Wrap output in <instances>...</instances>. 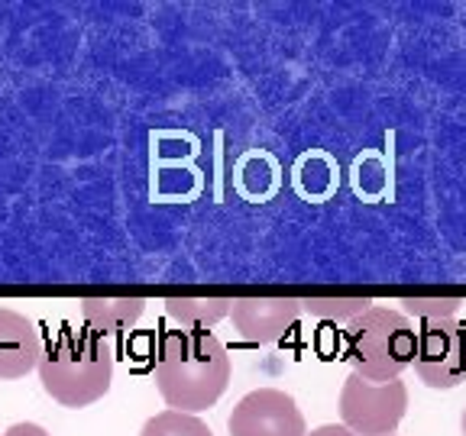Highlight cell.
I'll use <instances>...</instances> for the list:
<instances>
[{
  "label": "cell",
  "mask_w": 466,
  "mask_h": 436,
  "mask_svg": "<svg viewBox=\"0 0 466 436\" xmlns=\"http://www.w3.org/2000/svg\"><path fill=\"white\" fill-rule=\"evenodd\" d=\"M395 304L401 307L399 313H405V317H418V320H451L457 317V311L463 307V301L460 298H401L395 301Z\"/></svg>",
  "instance_id": "obj_13"
},
{
  "label": "cell",
  "mask_w": 466,
  "mask_h": 436,
  "mask_svg": "<svg viewBox=\"0 0 466 436\" xmlns=\"http://www.w3.org/2000/svg\"><path fill=\"white\" fill-rule=\"evenodd\" d=\"M301 313H305V307L295 298H237L230 307L237 333L256 346L282 340Z\"/></svg>",
  "instance_id": "obj_7"
},
{
  "label": "cell",
  "mask_w": 466,
  "mask_h": 436,
  "mask_svg": "<svg viewBox=\"0 0 466 436\" xmlns=\"http://www.w3.org/2000/svg\"><path fill=\"white\" fill-rule=\"evenodd\" d=\"M139 436H214L211 427L198 421L195 414H182V411H162V414L149 417L143 423Z\"/></svg>",
  "instance_id": "obj_11"
},
{
  "label": "cell",
  "mask_w": 466,
  "mask_h": 436,
  "mask_svg": "<svg viewBox=\"0 0 466 436\" xmlns=\"http://www.w3.org/2000/svg\"><path fill=\"white\" fill-rule=\"evenodd\" d=\"M39 382L52 401L87 407L101 401L114 382V349L95 330H62L43 342Z\"/></svg>",
  "instance_id": "obj_2"
},
{
  "label": "cell",
  "mask_w": 466,
  "mask_h": 436,
  "mask_svg": "<svg viewBox=\"0 0 466 436\" xmlns=\"http://www.w3.org/2000/svg\"><path fill=\"white\" fill-rule=\"evenodd\" d=\"M415 375L434 391H451L466 382V323L457 317L428 320L418 330Z\"/></svg>",
  "instance_id": "obj_5"
},
{
  "label": "cell",
  "mask_w": 466,
  "mask_h": 436,
  "mask_svg": "<svg viewBox=\"0 0 466 436\" xmlns=\"http://www.w3.org/2000/svg\"><path fill=\"white\" fill-rule=\"evenodd\" d=\"M43 359V336L23 313L0 307V382L29 375Z\"/></svg>",
  "instance_id": "obj_8"
},
{
  "label": "cell",
  "mask_w": 466,
  "mask_h": 436,
  "mask_svg": "<svg viewBox=\"0 0 466 436\" xmlns=\"http://www.w3.org/2000/svg\"><path fill=\"white\" fill-rule=\"evenodd\" d=\"M305 313L318 320H337V323H353L372 307L370 298H305L301 301Z\"/></svg>",
  "instance_id": "obj_12"
},
{
  "label": "cell",
  "mask_w": 466,
  "mask_h": 436,
  "mask_svg": "<svg viewBox=\"0 0 466 436\" xmlns=\"http://www.w3.org/2000/svg\"><path fill=\"white\" fill-rule=\"evenodd\" d=\"M146 313L143 298H85L81 301V320L87 330H95L97 336L104 333H120V330L133 327Z\"/></svg>",
  "instance_id": "obj_9"
},
{
  "label": "cell",
  "mask_w": 466,
  "mask_h": 436,
  "mask_svg": "<svg viewBox=\"0 0 466 436\" xmlns=\"http://www.w3.org/2000/svg\"><path fill=\"white\" fill-rule=\"evenodd\" d=\"M230 436H308V423L295 398L279 388H259L240 398L227 421Z\"/></svg>",
  "instance_id": "obj_6"
},
{
  "label": "cell",
  "mask_w": 466,
  "mask_h": 436,
  "mask_svg": "<svg viewBox=\"0 0 466 436\" xmlns=\"http://www.w3.org/2000/svg\"><path fill=\"white\" fill-rule=\"evenodd\" d=\"M308 436H357V433H353V430H347L343 423H324V427L311 430Z\"/></svg>",
  "instance_id": "obj_15"
},
{
  "label": "cell",
  "mask_w": 466,
  "mask_h": 436,
  "mask_svg": "<svg viewBox=\"0 0 466 436\" xmlns=\"http://www.w3.org/2000/svg\"><path fill=\"white\" fill-rule=\"evenodd\" d=\"M418 330L405 313L372 304L343 330V356L370 382H392L415 362Z\"/></svg>",
  "instance_id": "obj_3"
},
{
  "label": "cell",
  "mask_w": 466,
  "mask_h": 436,
  "mask_svg": "<svg viewBox=\"0 0 466 436\" xmlns=\"http://www.w3.org/2000/svg\"><path fill=\"white\" fill-rule=\"evenodd\" d=\"M230 385V356L208 330H172L162 336L156 388L168 411L198 414L220 401Z\"/></svg>",
  "instance_id": "obj_1"
},
{
  "label": "cell",
  "mask_w": 466,
  "mask_h": 436,
  "mask_svg": "<svg viewBox=\"0 0 466 436\" xmlns=\"http://www.w3.org/2000/svg\"><path fill=\"white\" fill-rule=\"evenodd\" d=\"M460 430H463V436H466V411H463V417H460Z\"/></svg>",
  "instance_id": "obj_16"
},
{
  "label": "cell",
  "mask_w": 466,
  "mask_h": 436,
  "mask_svg": "<svg viewBox=\"0 0 466 436\" xmlns=\"http://www.w3.org/2000/svg\"><path fill=\"white\" fill-rule=\"evenodd\" d=\"M4 436H52V433H46L39 423H14Z\"/></svg>",
  "instance_id": "obj_14"
},
{
  "label": "cell",
  "mask_w": 466,
  "mask_h": 436,
  "mask_svg": "<svg viewBox=\"0 0 466 436\" xmlns=\"http://www.w3.org/2000/svg\"><path fill=\"white\" fill-rule=\"evenodd\" d=\"M408 411L405 382H370L350 372L340 391V421L357 436H392Z\"/></svg>",
  "instance_id": "obj_4"
},
{
  "label": "cell",
  "mask_w": 466,
  "mask_h": 436,
  "mask_svg": "<svg viewBox=\"0 0 466 436\" xmlns=\"http://www.w3.org/2000/svg\"><path fill=\"white\" fill-rule=\"evenodd\" d=\"M166 313L182 323V330H208L214 323H220L224 317H230L233 301L227 298H168L162 301Z\"/></svg>",
  "instance_id": "obj_10"
}]
</instances>
